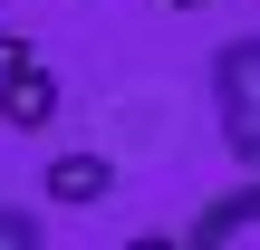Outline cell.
<instances>
[{
    "label": "cell",
    "instance_id": "cell-3",
    "mask_svg": "<svg viewBox=\"0 0 260 250\" xmlns=\"http://www.w3.org/2000/svg\"><path fill=\"white\" fill-rule=\"evenodd\" d=\"M0 125H10V135H48V125H58V77H48L39 58L0 77Z\"/></svg>",
    "mask_w": 260,
    "mask_h": 250
},
{
    "label": "cell",
    "instance_id": "cell-1",
    "mask_svg": "<svg viewBox=\"0 0 260 250\" xmlns=\"http://www.w3.org/2000/svg\"><path fill=\"white\" fill-rule=\"evenodd\" d=\"M212 125H222V145L260 173V29L212 48Z\"/></svg>",
    "mask_w": 260,
    "mask_h": 250
},
{
    "label": "cell",
    "instance_id": "cell-8",
    "mask_svg": "<svg viewBox=\"0 0 260 250\" xmlns=\"http://www.w3.org/2000/svg\"><path fill=\"white\" fill-rule=\"evenodd\" d=\"M183 10H193V0H183Z\"/></svg>",
    "mask_w": 260,
    "mask_h": 250
},
{
    "label": "cell",
    "instance_id": "cell-7",
    "mask_svg": "<svg viewBox=\"0 0 260 250\" xmlns=\"http://www.w3.org/2000/svg\"><path fill=\"white\" fill-rule=\"evenodd\" d=\"M10 67H29V48H19V39H0V77H10Z\"/></svg>",
    "mask_w": 260,
    "mask_h": 250
},
{
    "label": "cell",
    "instance_id": "cell-2",
    "mask_svg": "<svg viewBox=\"0 0 260 250\" xmlns=\"http://www.w3.org/2000/svg\"><path fill=\"white\" fill-rule=\"evenodd\" d=\"M183 241H193V250H260V173L241 183V193H222V202H203Z\"/></svg>",
    "mask_w": 260,
    "mask_h": 250
},
{
    "label": "cell",
    "instance_id": "cell-6",
    "mask_svg": "<svg viewBox=\"0 0 260 250\" xmlns=\"http://www.w3.org/2000/svg\"><path fill=\"white\" fill-rule=\"evenodd\" d=\"M125 250H193V241H183V231H135Z\"/></svg>",
    "mask_w": 260,
    "mask_h": 250
},
{
    "label": "cell",
    "instance_id": "cell-4",
    "mask_svg": "<svg viewBox=\"0 0 260 250\" xmlns=\"http://www.w3.org/2000/svg\"><path fill=\"white\" fill-rule=\"evenodd\" d=\"M106 183H116L106 154H58L48 164V202H106Z\"/></svg>",
    "mask_w": 260,
    "mask_h": 250
},
{
    "label": "cell",
    "instance_id": "cell-5",
    "mask_svg": "<svg viewBox=\"0 0 260 250\" xmlns=\"http://www.w3.org/2000/svg\"><path fill=\"white\" fill-rule=\"evenodd\" d=\"M0 250H48V231H39L19 202H0Z\"/></svg>",
    "mask_w": 260,
    "mask_h": 250
}]
</instances>
